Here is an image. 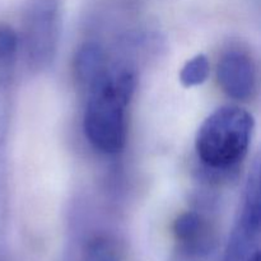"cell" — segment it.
<instances>
[{"instance_id":"obj_3","label":"cell","mask_w":261,"mask_h":261,"mask_svg":"<svg viewBox=\"0 0 261 261\" xmlns=\"http://www.w3.org/2000/svg\"><path fill=\"white\" fill-rule=\"evenodd\" d=\"M60 0H31L24 30L25 59L33 70L53 63L59 41Z\"/></svg>"},{"instance_id":"obj_8","label":"cell","mask_w":261,"mask_h":261,"mask_svg":"<svg viewBox=\"0 0 261 261\" xmlns=\"http://www.w3.org/2000/svg\"><path fill=\"white\" fill-rule=\"evenodd\" d=\"M109 68L105 51L94 42L86 43L78 50L74 60V71L78 83L83 88L92 83Z\"/></svg>"},{"instance_id":"obj_1","label":"cell","mask_w":261,"mask_h":261,"mask_svg":"<svg viewBox=\"0 0 261 261\" xmlns=\"http://www.w3.org/2000/svg\"><path fill=\"white\" fill-rule=\"evenodd\" d=\"M137 78L127 68H109L87 86L83 132L89 144L105 154H116L127 138V107Z\"/></svg>"},{"instance_id":"obj_4","label":"cell","mask_w":261,"mask_h":261,"mask_svg":"<svg viewBox=\"0 0 261 261\" xmlns=\"http://www.w3.org/2000/svg\"><path fill=\"white\" fill-rule=\"evenodd\" d=\"M260 163L259 160H255L247 178L236 226L229 240L226 261H245L252 251L259 249L254 247V244L260 234Z\"/></svg>"},{"instance_id":"obj_2","label":"cell","mask_w":261,"mask_h":261,"mask_svg":"<svg viewBox=\"0 0 261 261\" xmlns=\"http://www.w3.org/2000/svg\"><path fill=\"white\" fill-rule=\"evenodd\" d=\"M255 129V120L240 106H222L199 126L195 150L203 165L212 170H227L246 157Z\"/></svg>"},{"instance_id":"obj_11","label":"cell","mask_w":261,"mask_h":261,"mask_svg":"<svg viewBox=\"0 0 261 261\" xmlns=\"http://www.w3.org/2000/svg\"><path fill=\"white\" fill-rule=\"evenodd\" d=\"M245 261H260V251L259 249H256L255 251H252L249 256L246 257Z\"/></svg>"},{"instance_id":"obj_5","label":"cell","mask_w":261,"mask_h":261,"mask_svg":"<svg viewBox=\"0 0 261 261\" xmlns=\"http://www.w3.org/2000/svg\"><path fill=\"white\" fill-rule=\"evenodd\" d=\"M17 45L14 31L10 27H0V214L4 206L5 144L9 126Z\"/></svg>"},{"instance_id":"obj_10","label":"cell","mask_w":261,"mask_h":261,"mask_svg":"<svg viewBox=\"0 0 261 261\" xmlns=\"http://www.w3.org/2000/svg\"><path fill=\"white\" fill-rule=\"evenodd\" d=\"M87 261H116L110 245L102 240H96L88 247Z\"/></svg>"},{"instance_id":"obj_9","label":"cell","mask_w":261,"mask_h":261,"mask_svg":"<svg viewBox=\"0 0 261 261\" xmlns=\"http://www.w3.org/2000/svg\"><path fill=\"white\" fill-rule=\"evenodd\" d=\"M211 73V63L206 55L198 54L185 63L180 71V82L186 88L203 84Z\"/></svg>"},{"instance_id":"obj_7","label":"cell","mask_w":261,"mask_h":261,"mask_svg":"<svg viewBox=\"0 0 261 261\" xmlns=\"http://www.w3.org/2000/svg\"><path fill=\"white\" fill-rule=\"evenodd\" d=\"M173 234L181 249L190 255H205L212 249V228L196 212L180 214L173 223Z\"/></svg>"},{"instance_id":"obj_6","label":"cell","mask_w":261,"mask_h":261,"mask_svg":"<svg viewBox=\"0 0 261 261\" xmlns=\"http://www.w3.org/2000/svg\"><path fill=\"white\" fill-rule=\"evenodd\" d=\"M217 79L222 91L237 101H247L256 92V66L249 54L229 50L217 65Z\"/></svg>"}]
</instances>
